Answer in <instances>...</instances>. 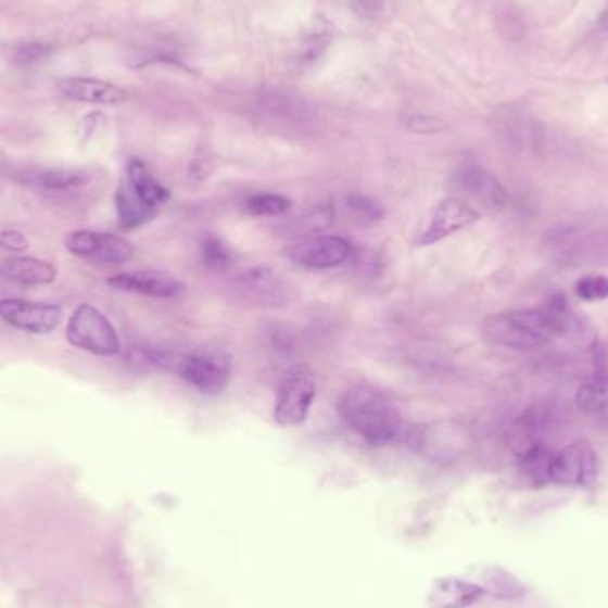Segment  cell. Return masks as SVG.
<instances>
[{"label":"cell","mask_w":608,"mask_h":608,"mask_svg":"<svg viewBox=\"0 0 608 608\" xmlns=\"http://www.w3.org/2000/svg\"><path fill=\"white\" fill-rule=\"evenodd\" d=\"M577 328V317L569 312L565 301L554 300L546 308L512 309L493 315L484 322L482 333L490 344L515 351H534L573 333Z\"/></svg>","instance_id":"cell-1"},{"label":"cell","mask_w":608,"mask_h":608,"mask_svg":"<svg viewBox=\"0 0 608 608\" xmlns=\"http://www.w3.org/2000/svg\"><path fill=\"white\" fill-rule=\"evenodd\" d=\"M339 415L345 426L372 445H387L403 431V415L378 390L351 388L340 397Z\"/></svg>","instance_id":"cell-2"},{"label":"cell","mask_w":608,"mask_h":608,"mask_svg":"<svg viewBox=\"0 0 608 608\" xmlns=\"http://www.w3.org/2000/svg\"><path fill=\"white\" fill-rule=\"evenodd\" d=\"M147 358L155 367L177 373L178 378L206 395L221 393L230 381V356L223 351L182 354L152 349L147 351Z\"/></svg>","instance_id":"cell-3"},{"label":"cell","mask_w":608,"mask_h":608,"mask_svg":"<svg viewBox=\"0 0 608 608\" xmlns=\"http://www.w3.org/2000/svg\"><path fill=\"white\" fill-rule=\"evenodd\" d=\"M66 339L74 347L103 358L116 356L122 351L116 328L93 304H79L74 309L66 326Z\"/></svg>","instance_id":"cell-4"},{"label":"cell","mask_w":608,"mask_h":608,"mask_svg":"<svg viewBox=\"0 0 608 608\" xmlns=\"http://www.w3.org/2000/svg\"><path fill=\"white\" fill-rule=\"evenodd\" d=\"M317 395L314 373L306 367L287 370L276 395L275 420L281 427H297L306 422Z\"/></svg>","instance_id":"cell-5"},{"label":"cell","mask_w":608,"mask_h":608,"mask_svg":"<svg viewBox=\"0 0 608 608\" xmlns=\"http://www.w3.org/2000/svg\"><path fill=\"white\" fill-rule=\"evenodd\" d=\"M598 479V456L593 445L579 440L555 452L549 465V482L559 486H591Z\"/></svg>","instance_id":"cell-6"},{"label":"cell","mask_w":608,"mask_h":608,"mask_svg":"<svg viewBox=\"0 0 608 608\" xmlns=\"http://www.w3.org/2000/svg\"><path fill=\"white\" fill-rule=\"evenodd\" d=\"M481 211H477L476 206L465 202L463 198H443L442 202L434 206V211L418 233L417 244L423 248V245L442 242L446 237L467 230L468 226L481 221Z\"/></svg>","instance_id":"cell-7"},{"label":"cell","mask_w":608,"mask_h":608,"mask_svg":"<svg viewBox=\"0 0 608 608\" xmlns=\"http://www.w3.org/2000/svg\"><path fill=\"white\" fill-rule=\"evenodd\" d=\"M290 262L306 269H333L351 261L353 245L339 236L306 237L284 251Z\"/></svg>","instance_id":"cell-8"},{"label":"cell","mask_w":608,"mask_h":608,"mask_svg":"<svg viewBox=\"0 0 608 608\" xmlns=\"http://www.w3.org/2000/svg\"><path fill=\"white\" fill-rule=\"evenodd\" d=\"M0 319L25 333L49 334L63 322V308L60 304L5 297L0 300Z\"/></svg>","instance_id":"cell-9"},{"label":"cell","mask_w":608,"mask_h":608,"mask_svg":"<svg viewBox=\"0 0 608 608\" xmlns=\"http://www.w3.org/2000/svg\"><path fill=\"white\" fill-rule=\"evenodd\" d=\"M72 255L99 264H125L134 256V245L123 237L102 231L77 230L64 237Z\"/></svg>","instance_id":"cell-10"},{"label":"cell","mask_w":608,"mask_h":608,"mask_svg":"<svg viewBox=\"0 0 608 608\" xmlns=\"http://www.w3.org/2000/svg\"><path fill=\"white\" fill-rule=\"evenodd\" d=\"M454 187L465 202L482 208H501L506 205L507 192L495 175L479 166L463 167L454 177Z\"/></svg>","instance_id":"cell-11"},{"label":"cell","mask_w":608,"mask_h":608,"mask_svg":"<svg viewBox=\"0 0 608 608\" xmlns=\"http://www.w3.org/2000/svg\"><path fill=\"white\" fill-rule=\"evenodd\" d=\"M109 287L130 292V294L148 295L157 300H169L182 294L183 284L166 270L138 269L111 276Z\"/></svg>","instance_id":"cell-12"},{"label":"cell","mask_w":608,"mask_h":608,"mask_svg":"<svg viewBox=\"0 0 608 608\" xmlns=\"http://www.w3.org/2000/svg\"><path fill=\"white\" fill-rule=\"evenodd\" d=\"M559 423V415L545 404H537L527 409L520 418H516L510 427V445L518 454L529 451L535 445H546L549 431Z\"/></svg>","instance_id":"cell-13"},{"label":"cell","mask_w":608,"mask_h":608,"mask_svg":"<svg viewBox=\"0 0 608 608\" xmlns=\"http://www.w3.org/2000/svg\"><path fill=\"white\" fill-rule=\"evenodd\" d=\"M58 89L68 100L94 105H119L128 97L127 91L116 84L88 77H66L58 80Z\"/></svg>","instance_id":"cell-14"},{"label":"cell","mask_w":608,"mask_h":608,"mask_svg":"<svg viewBox=\"0 0 608 608\" xmlns=\"http://www.w3.org/2000/svg\"><path fill=\"white\" fill-rule=\"evenodd\" d=\"M484 596L482 588L471 580L459 577H442L432 582L427 591L429 608H467Z\"/></svg>","instance_id":"cell-15"},{"label":"cell","mask_w":608,"mask_h":608,"mask_svg":"<svg viewBox=\"0 0 608 608\" xmlns=\"http://www.w3.org/2000/svg\"><path fill=\"white\" fill-rule=\"evenodd\" d=\"M239 290L258 304H278L284 300L280 278L269 267L245 270L239 278Z\"/></svg>","instance_id":"cell-16"},{"label":"cell","mask_w":608,"mask_h":608,"mask_svg":"<svg viewBox=\"0 0 608 608\" xmlns=\"http://www.w3.org/2000/svg\"><path fill=\"white\" fill-rule=\"evenodd\" d=\"M471 582L482 588V593L495 598H521L527 593L525 585L515 574L501 566H482L471 574Z\"/></svg>","instance_id":"cell-17"},{"label":"cell","mask_w":608,"mask_h":608,"mask_svg":"<svg viewBox=\"0 0 608 608\" xmlns=\"http://www.w3.org/2000/svg\"><path fill=\"white\" fill-rule=\"evenodd\" d=\"M0 273L24 284H50L58 280V267L35 256H13L0 265Z\"/></svg>","instance_id":"cell-18"},{"label":"cell","mask_w":608,"mask_h":608,"mask_svg":"<svg viewBox=\"0 0 608 608\" xmlns=\"http://www.w3.org/2000/svg\"><path fill=\"white\" fill-rule=\"evenodd\" d=\"M127 182L130 183L136 194L141 198L142 202L148 206H152L153 211L159 206L166 205L169 202V191L163 183L159 182L157 178L153 177L147 164L132 159L127 166Z\"/></svg>","instance_id":"cell-19"},{"label":"cell","mask_w":608,"mask_h":608,"mask_svg":"<svg viewBox=\"0 0 608 608\" xmlns=\"http://www.w3.org/2000/svg\"><path fill=\"white\" fill-rule=\"evenodd\" d=\"M577 404L587 415H604L608 411V368L596 367L577 392Z\"/></svg>","instance_id":"cell-20"},{"label":"cell","mask_w":608,"mask_h":608,"mask_svg":"<svg viewBox=\"0 0 608 608\" xmlns=\"http://www.w3.org/2000/svg\"><path fill=\"white\" fill-rule=\"evenodd\" d=\"M116 211H118L119 225L127 230L139 228L144 223L150 221L153 216L152 206H148L142 202L141 198L136 194L130 183L125 182L118 187L116 192Z\"/></svg>","instance_id":"cell-21"},{"label":"cell","mask_w":608,"mask_h":608,"mask_svg":"<svg viewBox=\"0 0 608 608\" xmlns=\"http://www.w3.org/2000/svg\"><path fill=\"white\" fill-rule=\"evenodd\" d=\"M88 178L77 169H47L29 178L30 186L47 189V191H72L86 186Z\"/></svg>","instance_id":"cell-22"},{"label":"cell","mask_w":608,"mask_h":608,"mask_svg":"<svg viewBox=\"0 0 608 608\" xmlns=\"http://www.w3.org/2000/svg\"><path fill=\"white\" fill-rule=\"evenodd\" d=\"M290 206H292V202L289 198L275 194V192H258L245 200L244 212L253 217H276L287 214Z\"/></svg>","instance_id":"cell-23"},{"label":"cell","mask_w":608,"mask_h":608,"mask_svg":"<svg viewBox=\"0 0 608 608\" xmlns=\"http://www.w3.org/2000/svg\"><path fill=\"white\" fill-rule=\"evenodd\" d=\"M554 451L548 445H535L520 454L521 470L525 471L532 481L549 482V465L554 459Z\"/></svg>","instance_id":"cell-24"},{"label":"cell","mask_w":608,"mask_h":608,"mask_svg":"<svg viewBox=\"0 0 608 608\" xmlns=\"http://www.w3.org/2000/svg\"><path fill=\"white\" fill-rule=\"evenodd\" d=\"M202 256L203 262H205L212 269H226L230 267L231 261H233V251L230 250V245L223 241L221 237L217 236H206L202 242Z\"/></svg>","instance_id":"cell-25"},{"label":"cell","mask_w":608,"mask_h":608,"mask_svg":"<svg viewBox=\"0 0 608 608\" xmlns=\"http://www.w3.org/2000/svg\"><path fill=\"white\" fill-rule=\"evenodd\" d=\"M574 292L580 300L588 301V303L607 300L608 278L607 276H585L582 280L577 281Z\"/></svg>","instance_id":"cell-26"},{"label":"cell","mask_w":608,"mask_h":608,"mask_svg":"<svg viewBox=\"0 0 608 608\" xmlns=\"http://www.w3.org/2000/svg\"><path fill=\"white\" fill-rule=\"evenodd\" d=\"M349 208L359 221H378L383 216V211L378 203L365 197H353L349 200Z\"/></svg>","instance_id":"cell-27"},{"label":"cell","mask_w":608,"mask_h":608,"mask_svg":"<svg viewBox=\"0 0 608 608\" xmlns=\"http://www.w3.org/2000/svg\"><path fill=\"white\" fill-rule=\"evenodd\" d=\"M393 0H351L353 10L368 21H378L392 10Z\"/></svg>","instance_id":"cell-28"},{"label":"cell","mask_w":608,"mask_h":608,"mask_svg":"<svg viewBox=\"0 0 608 608\" xmlns=\"http://www.w3.org/2000/svg\"><path fill=\"white\" fill-rule=\"evenodd\" d=\"M446 125L442 119L434 118V116H427V114H418L413 118L407 119V128L413 132L418 134H434L443 130Z\"/></svg>","instance_id":"cell-29"},{"label":"cell","mask_w":608,"mask_h":608,"mask_svg":"<svg viewBox=\"0 0 608 608\" xmlns=\"http://www.w3.org/2000/svg\"><path fill=\"white\" fill-rule=\"evenodd\" d=\"M0 248L11 253H24L29 248V239L18 230L0 231Z\"/></svg>","instance_id":"cell-30"},{"label":"cell","mask_w":608,"mask_h":608,"mask_svg":"<svg viewBox=\"0 0 608 608\" xmlns=\"http://www.w3.org/2000/svg\"><path fill=\"white\" fill-rule=\"evenodd\" d=\"M50 52L49 45L43 43H25L16 50L15 60L18 63H35V61L43 60Z\"/></svg>","instance_id":"cell-31"}]
</instances>
